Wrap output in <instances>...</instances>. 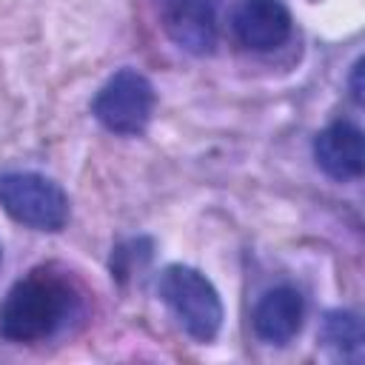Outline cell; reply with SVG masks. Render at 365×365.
Returning a JSON list of instances; mask_svg holds the SVG:
<instances>
[{
	"instance_id": "obj_1",
	"label": "cell",
	"mask_w": 365,
	"mask_h": 365,
	"mask_svg": "<svg viewBox=\"0 0 365 365\" xmlns=\"http://www.w3.org/2000/svg\"><path fill=\"white\" fill-rule=\"evenodd\" d=\"M74 288L51 271H31L6 294L0 305V336L11 342H40L51 336L74 311Z\"/></svg>"
},
{
	"instance_id": "obj_2",
	"label": "cell",
	"mask_w": 365,
	"mask_h": 365,
	"mask_svg": "<svg viewBox=\"0 0 365 365\" xmlns=\"http://www.w3.org/2000/svg\"><path fill=\"white\" fill-rule=\"evenodd\" d=\"M157 294L174 314L177 325L197 342L217 339L222 328V299L214 282L191 265H165L157 279Z\"/></svg>"
},
{
	"instance_id": "obj_3",
	"label": "cell",
	"mask_w": 365,
	"mask_h": 365,
	"mask_svg": "<svg viewBox=\"0 0 365 365\" xmlns=\"http://www.w3.org/2000/svg\"><path fill=\"white\" fill-rule=\"evenodd\" d=\"M0 205L11 220L34 231H60L68 222L66 191L37 171L0 174Z\"/></svg>"
},
{
	"instance_id": "obj_4",
	"label": "cell",
	"mask_w": 365,
	"mask_h": 365,
	"mask_svg": "<svg viewBox=\"0 0 365 365\" xmlns=\"http://www.w3.org/2000/svg\"><path fill=\"white\" fill-rule=\"evenodd\" d=\"M154 86L134 68H120L106 80L91 103V114L103 128L123 137H137L148 128L154 114Z\"/></svg>"
},
{
	"instance_id": "obj_5",
	"label": "cell",
	"mask_w": 365,
	"mask_h": 365,
	"mask_svg": "<svg viewBox=\"0 0 365 365\" xmlns=\"http://www.w3.org/2000/svg\"><path fill=\"white\" fill-rule=\"evenodd\" d=\"M165 34L191 54H208L217 46L214 0H151Z\"/></svg>"
},
{
	"instance_id": "obj_6",
	"label": "cell",
	"mask_w": 365,
	"mask_h": 365,
	"mask_svg": "<svg viewBox=\"0 0 365 365\" xmlns=\"http://www.w3.org/2000/svg\"><path fill=\"white\" fill-rule=\"evenodd\" d=\"M314 160L317 165L334 177L336 182L359 180L365 171V143L362 131L348 120L328 123L314 137Z\"/></svg>"
},
{
	"instance_id": "obj_7",
	"label": "cell",
	"mask_w": 365,
	"mask_h": 365,
	"mask_svg": "<svg viewBox=\"0 0 365 365\" xmlns=\"http://www.w3.org/2000/svg\"><path fill=\"white\" fill-rule=\"evenodd\" d=\"M231 26L245 48L274 51L291 37V11L282 0H242Z\"/></svg>"
},
{
	"instance_id": "obj_8",
	"label": "cell",
	"mask_w": 365,
	"mask_h": 365,
	"mask_svg": "<svg viewBox=\"0 0 365 365\" xmlns=\"http://www.w3.org/2000/svg\"><path fill=\"white\" fill-rule=\"evenodd\" d=\"M302 317H305L302 294L291 285H277L259 297L251 319H254V334L262 342L285 345L299 334Z\"/></svg>"
},
{
	"instance_id": "obj_9",
	"label": "cell",
	"mask_w": 365,
	"mask_h": 365,
	"mask_svg": "<svg viewBox=\"0 0 365 365\" xmlns=\"http://www.w3.org/2000/svg\"><path fill=\"white\" fill-rule=\"evenodd\" d=\"M325 348L348 362H359L365 351V334H362V319L354 311H328L322 317V331H319Z\"/></svg>"
},
{
	"instance_id": "obj_10",
	"label": "cell",
	"mask_w": 365,
	"mask_h": 365,
	"mask_svg": "<svg viewBox=\"0 0 365 365\" xmlns=\"http://www.w3.org/2000/svg\"><path fill=\"white\" fill-rule=\"evenodd\" d=\"M351 94L356 103H362V60H356L354 74H351Z\"/></svg>"
}]
</instances>
